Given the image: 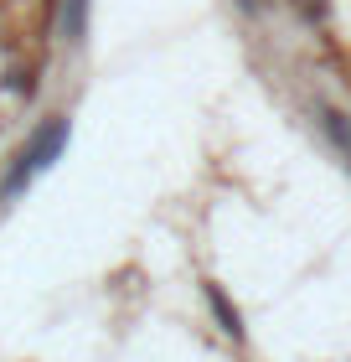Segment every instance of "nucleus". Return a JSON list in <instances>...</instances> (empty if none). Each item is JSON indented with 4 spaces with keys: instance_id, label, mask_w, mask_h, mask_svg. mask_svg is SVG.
Returning a JSON list of instances; mask_svg holds the SVG:
<instances>
[{
    "instance_id": "obj_1",
    "label": "nucleus",
    "mask_w": 351,
    "mask_h": 362,
    "mask_svg": "<svg viewBox=\"0 0 351 362\" xmlns=\"http://www.w3.org/2000/svg\"><path fill=\"white\" fill-rule=\"evenodd\" d=\"M68 135H73L68 114H52L47 124H37V135L26 140V151L11 160V171H6V176H0V197H6V202H11V197H21V192H26V181L37 176V171H47V166H52V160L62 156Z\"/></svg>"
},
{
    "instance_id": "obj_3",
    "label": "nucleus",
    "mask_w": 351,
    "mask_h": 362,
    "mask_svg": "<svg viewBox=\"0 0 351 362\" xmlns=\"http://www.w3.org/2000/svg\"><path fill=\"white\" fill-rule=\"evenodd\" d=\"M62 6H68V16H62V42L78 47L88 37V0H62Z\"/></svg>"
},
{
    "instance_id": "obj_2",
    "label": "nucleus",
    "mask_w": 351,
    "mask_h": 362,
    "mask_svg": "<svg viewBox=\"0 0 351 362\" xmlns=\"http://www.w3.org/2000/svg\"><path fill=\"white\" fill-rule=\"evenodd\" d=\"M202 295H207V305H212V316H217V326L232 337V341H243V316H238V305L227 300V290L217 285V279H207L202 285Z\"/></svg>"
}]
</instances>
